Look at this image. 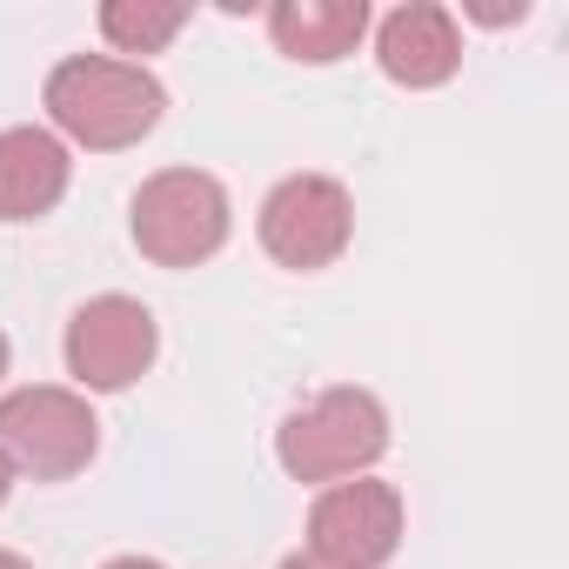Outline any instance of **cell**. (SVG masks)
<instances>
[{"label": "cell", "instance_id": "cell-16", "mask_svg": "<svg viewBox=\"0 0 569 569\" xmlns=\"http://www.w3.org/2000/svg\"><path fill=\"white\" fill-rule=\"evenodd\" d=\"M0 376H8V336H0Z\"/></svg>", "mask_w": 569, "mask_h": 569}, {"label": "cell", "instance_id": "cell-9", "mask_svg": "<svg viewBox=\"0 0 569 569\" xmlns=\"http://www.w3.org/2000/svg\"><path fill=\"white\" fill-rule=\"evenodd\" d=\"M74 154L54 128H0V221H41L61 208Z\"/></svg>", "mask_w": 569, "mask_h": 569}, {"label": "cell", "instance_id": "cell-13", "mask_svg": "<svg viewBox=\"0 0 569 569\" xmlns=\"http://www.w3.org/2000/svg\"><path fill=\"white\" fill-rule=\"evenodd\" d=\"M8 489H14V462L0 456V502H8Z\"/></svg>", "mask_w": 569, "mask_h": 569}, {"label": "cell", "instance_id": "cell-14", "mask_svg": "<svg viewBox=\"0 0 569 569\" xmlns=\"http://www.w3.org/2000/svg\"><path fill=\"white\" fill-rule=\"evenodd\" d=\"M0 569H34L28 556H14V549H0Z\"/></svg>", "mask_w": 569, "mask_h": 569}, {"label": "cell", "instance_id": "cell-8", "mask_svg": "<svg viewBox=\"0 0 569 569\" xmlns=\"http://www.w3.org/2000/svg\"><path fill=\"white\" fill-rule=\"evenodd\" d=\"M376 61L396 88H442L462 68V28L436 0H409V8L382 14L376 28Z\"/></svg>", "mask_w": 569, "mask_h": 569}, {"label": "cell", "instance_id": "cell-1", "mask_svg": "<svg viewBox=\"0 0 569 569\" xmlns=\"http://www.w3.org/2000/svg\"><path fill=\"white\" fill-rule=\"evenodd\" d=\"M41 101H48V121L94 154L134 148L141 134H154V121L168 108L161 81L141 61H114V54H68L48 74Z\"/></svg>", "mask_w": 569, "mask_h": 569}, {"label": "cell", "instance_id": "cell-11", "mask_svg": "<svg viewBox=\"0 0 569 569\" xmlns=\"http://www.w3.org/2000/svg\"><path fill=\"white\" fill-rule=\"evenodd\" d=\"M181 28H188L181 0H108L101 8V34H108L114 61L121 54H161Z\"/></svg>", "mask_w": 569, "mask_h": 569}, {"label": "cell", "instance_id": "cell-7", "mask_svg": "<svg viewBox=\"0 0 569 569\" xmlns=\"http://www.w3.org/2000/svg\"><path fill=\"white\" fill-rule=\"evenodd\" d=\"M402 549V496L396 482L349 476L329 482L309 509V556L329 569H382Z\"/></svg>", "mask_w": 569, "mask_h": 569}, {"label": "cell", "instance_id": "cell-5", "mask_svg": "<svg viewBox=\"0 0 569 569\" xmlns=\"http://www.w3.org/2000/svg\"><path fill=\"white\" fill-rule=\"evenodd\" d=\"M356 234V201L336 174H289L261 201V248L281 268H329Z\"/></svg>", "mask_w": 569, "mask_h": 569}, {"label": "cell", "instance_id": "cell-6", "mask_svg": "<svg viewBox=\"0 0 569 569\" xmlns=\"http://www.w3.org/2000/svg\"><path fill=\"white\" fill-rule=\"evenodd\" d=\"M154 349H161L154 309L134 296H94L68 322V376L88 396H114V389L141 382L154 369Z\"/></svg>", "mask_w": 569, "mask_h": 569}, {"label": "cell", "instance_id": "cell-3", "mask_svg": "<svg viewBox=\"0 0 569 569\" xmlns=\"http://www.w3.org/2000/svg\"><path fill=\"white\" fill-rule=\"evenodd\" d=\"M94 449H101V422L81 389L34 382V389L0 396V456L14 462V476L68 482L94 462Z\"/></svg>", "mask_w": 569, "mask_h": 569}, {"label": "cell", "instance_id": "cell-12", "mask_svg": "<svg viewBox=\"0 0 569 569\" xmlns=\"http://www.w3.org/2000/svg\"><path fill=\"white\" fill-rule=\"evenodd\" d=\"M101 569H161L154 556H114V562H101Z\"/></svg>", "mask_w": 569, "mask_h": 569}, {"label": "cell", "instance_id": "cell-2", "mask_svg": "<svg viewBox=\"0 0 569 569\" xmlns=\"http://www.w3.org/2000/svg\"><path fill=\"white\" fill-rule=\"evenodd\" d=\"M389 449V409L369 389H322L274 429V462L296 482H349L369 476Z\"/></svg>", "mask_w": 569, "mask_h": 569}, {"label": "cell", "instance_id": "cell-10", "mask_svg": "<svg viewBox=\"0 0 569 569\" xmlns=\"http://www.w3.org/2000/svg\"><path fill=\"white\" fill-rule=\"evenodd\" d=\"M268 34H274V48L289 61L329 68V61L362 48L369 0H274V8H268Z\"/></svg>", "mask_w": 569, "mask_h": 569}, {"label": "cell", "instance_id": "cell-4", "mask_svg": "<svg viewBox=\"0 0 569 569\" xmlns=\"http://www.w3.org/2000/svg\"><path fill=\"white\" fill-rule=\"evenodd\" d=\"M228 188L201 168H161L134 194V248L161 268H194L228 241Z\"/></svg>", "mask_w": 569, "mask_h": 569}, {"label": "cell", "instance_id": "cell-15", "mask_svg": "<svg viewBox=\"0 0 569 569\" xmlns=\"http://www.w3.org/2000/svg\"><path fill=\"white\" fill-rule=\"evenodd\" d=\"M281 569H329V562H316V556H289Z\"/></svg>", "mask_w": 569, "mask_h": 569}]
</instances>
